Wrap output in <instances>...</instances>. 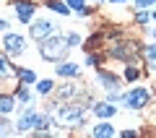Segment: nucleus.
<instances>
[{"instance_id": "21", "label": "nucleus", "mask_w": 156, "mask_h": 138, "mask_svg": "<svg viewBox=\"0 0 156 138\" xmlns=\"http://www.w3.org/2000/svg\"><path fill=\"white\" fill-rule=\"evenodd\" d=\"M125 78H128V81H135V78H138V71H135V68H128V71H125Z\"/></svg>"}, {"instance_id": "30", "label": "nucleus", "mask_w": 156, "mask_h": 138, "mask_svg": "<svg viewBox=\"0 0 156 138\" xmlns=\"http://www.w3.org/2000/svg\"><path fill=\"white\" fill-rule=\"evenodd\" d=\"M154 18H156V13H154Z\"/></svg>"}, {"instance_id": "27", "label": "nucleus", "mask_w": 156, "mask_h": 138, "mask_svg": "<svg viewBox=\"0 0 156 138\" xmlns=\"http://www.w3.org/2000/svg\"><path fill=\"white\" fill-rule=\"evenodd\" d=\"M5 26H8V24H5V21H3V18H0V29H5Z\"/></svg>"}, {"instance_id": "10", "label": "nucleus", "mask_w": 156, "mask_h": 138, "mask_svg": "<svg viewBox=\"0 0 156 138\" xmlns=\"http://www.w3.org/2000/svg\"><path fill=\"white\" fill-rule=\"evenodd\" d=\"M112 133H115V130H112V125H107V122H101V125L94 128V136L96 138H107V136H112Z\"/></svg>"}, {"instance_id": "22", "label": "nucleus", "mask_w": 156, "mask_h": 138, "mask_svg": "<svg viewBox=\"0 0 156 138\" xmlns=\"http://www.w3.org/2000/svg\"><path fill=\"white\" fill-rule=\"evenodd\" d=\"M78 42H81V37H78L76 31H70V34H68V44H78Z\"/></svg>"}, {"instance_id": "13", "label": "nucleus", "mask_w": 156, "mask_h": 138, "mask_svg": "<svg viewBox=\"0 0 156 138\" xmlns=\"http://www.w3.org/2000/svg\"><path fill=\"white\" fill-rule=\"evenodd\" d=\"M47 125H50V120L44 115H34V128L37 130H47Z\"/></svg>"}, {"instance_id": "23", "label": "nucleus", "mask_w": 156, "mask_h": 138, "mask_svg": "<svg viewBox=\"0 0 156 138\" xmlns=\"http://www.w3.org/2000/svg\"><path fill=\"white\" fill-rule=\"evenodd\" d=\"M122 99H125V96H117V94H109V96H107L109 104H117V102H122Z\"/></svg>"}, {"instance_id": "14", "label": "nucleus", "mask_w": 156, "mask_h": 138, "mask_svg": "<svg viewBox=\"0 0 156 138\" xmlns=\"http://www.w3.org/2000/svg\"><path fill=\"white\" fill-rule=\"evenodd\" d=\"M50 8H55V11L60 13V16H68V13H70V11H68V3H60V0H52V3H50Z\"/></svg>"}, {"instance_id": "24", "label": "nucleus", "mask_w": 156, "mask_h": 138, "mask_svg": "<svg viewBox=\"0 0 156 138\" xmlns=\"http://www.w3.org/2000/svg\"><path fill=\"white\" fill-rule=\"evenodd\" d=\"M18 99H21V102H29L31 96H29V91H26V89H21V91H18Z\"/></svg>"}, {"instance_id": "28", "label": "nucleus", "mask_w": 156, "mask_h": 138, "mask_svg": "<svg viewBox=\"0 0 156 138\" xmlns=\"http://www.w3.org/2000/svg\"><path fill=\"white\" fill-rule=\"evenodd\" d=\"M112 3H125V0H112Z\"/></svg>"}, {"instance_id": "15", "label": "nucleus", "mask_w": 156, "mask_h": 138, "mask_svg": "<svg viewBox=\"0 0 156 138\" xmlns=\"http://www.w3.org/2000/svg\"><path fill=\"white\" fill-rule=\"evenodd\" d=\"M11 76V65H8L5 55H0V78H8Z\"/></svg>"}, {"instance_id": "29", "label": "nucleus", "mask_w": 156, "mask_h": 138, "mask_svg": "<svg viewBox=\"0 0 156 138\" xmlns=\"http://www.w3.org/2000/svg\"><path fill=\"white\" fill-rule=\"evenodd\" d=\"M154 39H156V31H154Z\"/></svg>"}, {"instance_id": "4", "label": "nucleus", "mask_w": 156, "mask_h": 138, "mask_svg": "<svg viewBox=\"0 0 156 138\" xmlns=\"http://www.w3.org/2000/svg\"><path fill=\"white\" fill-rule=\"evenodd\" d=\"M3 44H5V50L13 52V55H21V52L26 50V39H23L21 34H11V31L3 37Z\"/></svg>"}, {"instance_id": "3", "label": "nucleus", "mask_w": 156, "mask_h": 138, "mask_svg": "<svg viewBox=\"0 0 156 138\" xmlns=\"http://www.w3.org/2000/svg\"><path fill=\"white\" fill-rule=\"evenodd\" d=\"M151 99V91L148 89H133L130 94H125V104L130 107V110H140V107H146V102Z\"/></svg>"}, {"instance_id": "9", "label": "nucleus", "mask_w": 156, "mask_h": 138, "mask_svg": "<svg viewBox=\"0 0 156 138\" xmlns=\"http://www.w3.org/2000/svg\"><path fill=\"white\" fill-rule=\"evenodd\" d=\"M94 112H96V117H112L115 115V107L112 104H96Z\"/></svg>"}, {"instance_id": "19", "label": "nucleus", "mask_w": 156, "mask_h": 138, "mask_svg": "<svg viewBox=\"0 0 156 138\" xmlns=\"http://www.w3.org/2000/svg\"><path fill=\"white\" fill-rule=\"evenodd\" d=\"M68 8H76L78 13H81V11H86V5H83V0H68Z\"/></svg>"}, {"instance_id": "6", "label": "nucleus", "mask_w": 156, "mask_h": 138, "mask_svg": "<svg viewBox=\"0 0 156 138\" xmlns=\"http://www.w3.org/2000/svg\"><path fill=\"white\" fill-rule=\"evenodd\" d=\"M31 13H34V5H31V3H18V5H16V18H18V21L26 24L29 18H31Z\"/></svg>"}, {"instance_id": "7", "label": "nucleus", "mask_w": 156, "mask_h": 138, "mask_svg": "<svg viewBox=\"0 0 156 138\" xmlns=\"http://www.w3.org/2000/svg\"><path fill=\"white\" fill-rule=\"evenodd\" d=\"M57 76H65V78L78 76V65H73V63H60V65H57Z\"/></svg>"}, {"instance_id": "20", "label": "nucleus", "mask_w": 156, "mask_h": 138, "mask_svg": "<svg viewBox=\"0 0 156 138\" xmlns=\"http://www.w3.org/2000/svg\"><path fill=\"white\" fill-rule=\"evenodd\" d=\"M50 89H52V83H50V81H39V83H37V91H39V94H47Z\"/></svg>"}, {"instance_id": "16", "label": "nucleus", "mask_w": 156, "mask_h": 138, "mask_svg": "<svg viewBox=\"0 0 156 138\" xmlns=\"http://www.w3.org/2000/svg\"><path fill=\"white\" fill-rule=\"evenodd\" d=\"M143 55H146V60H148V65H151V68H156V47H146Z\"/></svg>"}, {"instance_id": "5", "label": "nucleus", "mask_w": 156, "mask_h": 138, "mask_svg": "<svg viewBox=\"0 0 156 138\" xmlns=\"http://www.w3.org/2000/svg\"><path fill=\"white\" fill-rule=\"evenodd\" d=\"M31 34H34V39H47V37H52L55 34V24H50V21H34L31 24Z\"/></svg>"}, {"instance_id": "1", "label": "nucleus", "mask_w": 156, "mask_h": 138, "mask_svg": "<svg viewBox=\"0 0 156 138\" xmlns=\"http://www.w3.org/2000/svg\"><path fill=\"white\" fill-rule=\"evenodd\" d=\"M68 47H70V44H68V37L52 34V37L42 39V44H39V52H42V57H44V60L55 63V60H60V57H65Z\"/></svg>"}, {"instance_id": "26", "label": "nucleus", "mask_w": 156, "mask_h": 138, "mask_svg": "<svg viewBox=\"0 0 156 138\" xmlns=\"http://www.w3.org/2000/svg\"><path fill=\"white\" fill-rule=\"evenodd\" d=\"M148 18H151V13H143V11L138 13V21H140V24H146V21H148Z\"/></svg>"}, {"instance_id": "2", "label": "nucleus", "mask_w": 156, "mask_h": 138, "mask_svg": "<svg viewBox=\"0 0 156 138\" xmlns=\"http://www.w3.org/2000/svg\"><path fill=\"white\" fill-rule=\"evenodd\" d=\"M55 120L60 122V125H65V128L81 125V122H83V107H78V104H62L60 110H57Z\"/></svg>"}, {"instance_id": "25", "label": "nucleus", "mask_w": 156, "mask_h": 138, "mask_svg": "<svg viewBox=\"0 0 156 138\" xmlns=\"http://www.w3.org/2000/svg\"><path fill=\"white\" fill-rule=\"evenodd\" d=\"M138 3V8H148V5H154V0H135Z\"/></svg>"}, {"instance_id": "17", "label": "nucleus", "mask_w": 156, "mask_h": 138, "mask_svg": "<svg viewBox=\"0 0 156 138\" xmlns=\"http://www.w3.org/2000/svg\"><path fill=\"white\" fill-rule=\"evenodd\" d=\"M18 76H21L23 83H34V78H37V76H34V71H26V68H23V71H18Z\"/></svg>"}, {"instance_id": "12", "label": "nucleus", "mask_w": 156, "mask_h": 138, "mask_svg": "<svg viewBox=\"0 0 156 138\" xmlns=\"http://www.w3.org/2000/svg\"><path fill=\"white\" fill-rule=\"evenodd\" d=\"M34 125V112H29V115H23L21 120H18V130H26V128Z\"/></svg>"}, {"instance_id": "18", "label": "nucleus", "mask_w": 156, "mask_h": 138, "mask_svg": "<svg viewBox=\"0 0 156 138\" xmlns=\"http://www.w3.org/2000/svg\"><path fill=\"white\" fill-rule=\"evenodd\" d=\"M13 110V99L11 96H3V99H0V112H11Z\"/></svg>"}, {"instance_id": "11", "label": "nucleus", "mask_w": 156, "mask_h": 138, "mask_svg": "<svg viewBox=\"0 0 156 138\" xmlns=\"http://www.w3.org/2000/svg\"><path fill=\"white\" fill-rule=\"evenodd\" d=\"M76 91H78V86H76V83H65V86H60V96H62V99H70V96L76 94Z\"/></svg>"}, {"instance_id": "8", "label": "nucleus", "mask_w": 156, "mask_h": 138, "mask_svg": "<svg viewBox=\"0 0 156 138\" xmlns=\"http://www.w3.org/2000/svg\"><path fill=\"white\" fill-rule=\"evenodd\" d=\"M99 83H101V86H107V89H117V86H120V78H115L112 73H101Z\"/></svg>"}]
</instances>
